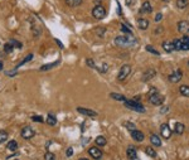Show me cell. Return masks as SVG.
<instances>
[{
	"instance_id": "6da1fadb",
	"label": "cell",
	"mask_w": 189,
	"mask_h": 160,
	"mask_svg": "<svg viewBox=\"0 0 189 160\" xmlns=\"http://www.w3.org/2000/svg\"><path fill=\"white\" fill-rule=\"evenodd\" d=\"M136 43V40L127 35H119L115 38V44L119 47H131Z\"/></svg>"
},
{
	"instance_id": "7a4b0ae2",
	"label": "cell",
	"mask_w": 189,
	"mask_h": 160,
	"mask_svg": "<svg viewBox=\"0 0 189 160\" xmlns=\"http://www.w3.org/2000/svg\"><path fill=\"white\" fill-rule=\"evenodd\" d=\"M124 103H125L126 107L133 110V111H136V112H140V114L145 112V107L140 102H138V101H135V100H126Z\"/></svg>"
},
{
	"instance_id": "3957f363",
	"label": "cell",
	"mask_w": 189,
	"mask_h": 160,
	"mask_svg": "<svg viewBox=\"0 0 189 160\" xmlns=\"http://www.w3.org/2000/svg\"><path fill=\"white\" fill-rule=\"evenodd\" d=\"M92 15H93L94 19L101 20V19H103L105 17H106V9H105L102 5H96L92 10Z\"/></svg>"
},
{
	"instance_id": "277c9868",
	"label": "cell",
	"mask_w": 189,
	"mask_h": 160,
	"mask_svg": "<svg viewBox=\"0 0 189 160\" xmlns=\"http://www.w3.org/2000/svg\"><path fill=\"white\" fill-rule=\"evenodd\" d=\"M164 100H165V97H164L163 95H160L159 92L155 93V95L149 96V102H150L151 105H155V106L163 105V103H164Z\"/></svg>"
},
{
	"instance_id": "5b68a950",
	"label": "cell",
	"mask_w": 189,
	"mask_h": 160,
	"mask_svg": "<svg viewBox=\"0 0 189 160\" xmlns=\"http://www.w3.org/2000/svg\"><path fill=\"white\" fill-rule=\"evenodd\" d=\"M130 72H131V66L130 65L122 66L121 68H120V72L117 74V79H119V81H125L126 77L130 74Z\"/></svg>"
},
{
	"instance_id": "8992f818",
	"label": "cell",
	"mask_w": 189,
	"mask_h": 160,
	"mask_svg": "<svg viewBox=\"0 0 189 160\" xmlns=\"http://www.w3.org/2000/svg\"><path fill=\"white\" fill-rule=\"evenodd\" d=\"M182 77H183L182 69H175V71L173 72L171 74H169L168 79H169V82H171V83H177V82H179V81H180Z\"/></svg>"
},
{
	"instance_id": "52a82bcc",
	"label": "cell",
	"mask_w": 189,
	"mask_h": 160,
	"mask_svg": "<svg viewBox=\"0 0 189 160\" xmlns=\"http://www.w3.org/2000/svg\"><path fill=\"white\" fill-rule=\"evenodd\" d=\"M20 135H22L23 139H27V140H29V139H32L34 135H35V132L34 130L32 129L30 126H25L22 129V131H20Z\"/></svg>"
},
{
	"instance_id": "ba28073f",
	"label": "cell",
	"mask_w": 189,
	"mask_h": 160,
	"mask_svg": "<svg viewBox=\"0 0 189 160\" xmlns=\"http://www.w3.org/2000/svg\"><path fill=\"white\" fill-rule=\"evenodd\" d=\"M88 154L91 155V158L96 159V160L101 159V156H102V151H101V149H98L97 146H91L90 149H88Z\"/></svg>"
},
{
	"instance_id": "9c48e42d",
	"label": "cell",
	"mask_w": 189,
	"mask_h": 160,
	"mask_svg": "<svg viewBox=\"0 0 189 160\" xmlns=\"http://www.w3.org/2000/svg\"><path fill=\"white\" fill-rule=\"evenodd\" d=\"M130 134H131V137H133L135 141H138V142H141L144 140V137H145V135L143 134V132H141L140 130H136V129L131 130Z\"/></svg>"
},
{
	"instance_id": "30bf717a",
	"label": "cell",
	"mask_w": 189,
	"mask_h": 160,
	"mask_svg": "<svg viewBox=\"0 0 189 160\" xmlns=\"http://www.w3.org/2000/svg\"><path fill=\"white\" fill-rule=\"evenodd\" d=\"M178 32L183 33V34H187L189 32V22H187V20H180V22L178 23Z\"/></svg>"
},
{
	"instance_id": "8fae6325",
	"label": "cell",
	"mask_w": 189,
	"mask_h": 160,
	"mask_svg": "<svg viewBox=\"0 0 189 160\" xmlns=\"http://www.w3.org/2000/svg\"><path fill=\"white\" fill-rule=\"evenodd\" d=\"M160 132H161V136L164 139H169L171 136V130L168 124H161L160 126Z\"/></svg>"
},
{
	"instance_id": "7c38bea8",
	"label": "cell",
	"mask_w": 189,
	"mask_h": 160,
	"mask_svg": "<svg viewBox=\"0 0 189 160\" xmlns=\"http://www.w3.org/2000/svg\"><path fill=\"white\" fill-rule=\"evenodd\" d=\"M77 111L80 114L82 115H85V116H88V117H96L97 116V112L96 111H93V110H90V109H85V107H78Z\"/></svg>"
},
{
	"instance_id": "4fadbf2b",
	"label": "cell",
	"mask_w": 189,
	"mask_h": 160,
	"mask_svg": "<svg viewBox=\"0 0 189 160\" xmlns=\"http://www.w3.org/2000/svg\"><path fill=\"white\" fill-rule=\"evenodd\" d=\"M155 74L156 72L154 71V69H148V71H145L144 74H143V77H141V79H143V82H148L150 81L151 78H154L155 77Z\"/></svg>"
},
{
	"instance_id": "5bb4252c",
	"label": "cell",
	"mask_w": 189,
	"mask_h": 160,
	"mask_svg": "<svg viewBox=\"0 0 189 160\" xmlns=\"http://www.w3.org/2000/svg\"><path fill=\"white\" fill-rule=\"evenodd\" d=\"M163 49H164L165 52H168V53L175 51L174 43H173L171 40H164V42H163Z\"/></svg>"
},
{
	"instance_id": "9a60e30c",
	"label": "cell",
	"mask_w": 189,
	"mask_h": 160,
	"mask_svg": "<svg viewBox=\"0 0 189 160\" xmlns=\"http://www.w3.org/2000/svg\"><path fill=\"white\" fill-rule=\"evenodd\" d=\"M153 12V7H151V4L150 1H144L143 5H141V8H140V13H145V14H148V13H151Z\"/></svg>"
},
{
	"instance_id": "2e32d148",
	"label": "cell",
	"mask_w": 189,
	"mask_h": 160,
	"mask_svg": "<svg viewBox=\"0 0 189 160\" xmlns=\"http://www.w3.org/2000/svg\"><path fill=\"white\" fill-rule=\"evenodd\" d=\"M138 26L141 30H146L149 28V20L145 19V18H140L138 19Z\"/></svg>"
},
{
	"instance_id": "e0dca14e",
	"label": "cell",
	"mask_w": 189,
	"mask_h": 160,
	"mask_svg": "<svg viewBox=\"0 0 189 160\" xmlns=\"http://www.w3.org/2000/svg\"><path fill=\"white\" fill-rule=\"evenodd\" d=\"M58 65H59V61H56V62H53V63H48V65L42 66V67L39 68V71H40V72H47V71H49V69L54 68L56 66H58Z\"/></svg>"
},
{
	"instance_id": "ac0fdd59",
	"label": "cell",
	"mask_w": 189,
	"mask_h": 160,
	"mask_svg": "<svg viewBox=\"0 0 189 160\" xmlns=\"http://www.w3.org/2000/svg\"><path fill=\"white\" fill-rule=\"evenodd\" d=\"M150 141H151V144H153L154 146H161V140H160V137L158 136V135H155V134L150 135Z\"/></svg>"
},
{
	"instance_id": "d6986e66",
	"label": "cell",
	"mask_w": 189,
	"mask_h": 160,
	"mask_svg": "<svg viewBox=\"0 0 189 160\" xmlns=\"http://www.w3.org/2000/svg\"><path fill=\"white\" fill-rule=\"evenodd\" d=\"M127 156L130 160H133L135 158H138V153H136V149L133 146H129L127 148Z\"/></svg>"
},
{
	"instance_id": "ffe728a7",
	"label": "cell",
	"mask_w": 189,
	"mask_h": 160,
	"mask_svg": "<svg viewBox=\"0 0 189 160\" xmlns=\"http://www.w3.org/2000/svg\"><path fill=\"white\" fill-rule=\"evenodd\" d=\"M7 148H8V150H10V151H15L18 149V142L15 140H10L7 144Z\"/></svg>"
},
{
	"instance_id": "44dd1931",
	"label": "cell",
	"mask_w": 189,
	"mask_h": 160,
	"mask_svg": "<svg viewBox=\"0 0 189 160\" xmlns=\"http://www.w3.org/2000/svg\"><path fill=\"white\" fill-rule=\"evenodd\" d=\"M184 129H185V126H184V125L180 124V122H177V124H175V127H174V131L177 132L178 135H182V134H183V131H184Z\"/></svg>"
},
{
	"instance_id": "7402d4cb",
	"label": "cell",
	"mask_w": 189,
	"mask_h": 160,
	"mask_svg": "<svg viewBox=\"0 0 189 160\" xmlns=\"http://www.w3.org/2000/svg\"><path fill=\"white\" fill-rule=\"evenodd\" d=\"M94 142H96V145H98V146H105L107 144L106 137H105V136H97L96 140H94Z\"/></svg>"
},
{
	"instance_id": "603a6c76",
	"label": "cell",
	"mask_w": 189,
	"mask_h": 160,
	"mask_svg": "<svg viewBox=\"0 0 189 160\" xmlns=\"http://www.w3.org/2000/svg\"><path fill=\"white\" fill-rule=\"evenodd\" d=\"M179 92H180V95L185 96V97H189V86H187V84H182V86L179 87Z\"/></svg>"
},
{
	"instance_id": "cb8c5ba5",
	"label": "cell",
	"mask_w": 189,
	"mask_h": 160,
	"mask_svg": "<svg viewBox=\"0 0 189 160\" xmlns=\"http://www.w3.org/2000/svg\"><path fill=\"white\" fill-rule=\"evenodd\" d=\"M47 124L51 125V126H54L57 124V119L54 115H48L47 116Z\"/></svg>"
},
{
	"instance_id": "d4e9b609",
	"label": "cell",
	"mask_w": 189,
	"mask_h": 160,
	"mask_svg": "<svg viewBox=\"0 0 189 160\" xmlns=\"http://www.w3.org/2000/svg\"><path fill=\"white\" fill-rule=\"evenodd\" d=\"M66 4L68 7H78L82 4V0H66Z\"/></svg>"
},
{
	"instance_id": "484cf974",
	"label": "cell",
	"mask_w": 189,
	"mask_h": 160,
	"mask_svg": "<svg viewBox=\"0 0 189 160\" xmlns=\"http://www.w3.org/2000/svg\"><path fill=\"white\" fill-rule=\"evenodd\" d=\"M110 97L114 98V100H116V101H121V102H125L126 101V97L122 95H117V93H111L110 95Z\"/></svg>"
},
{
	"instance_id": "4316f807",
	"label": "cell",
	"mask_w": 189,
	"mask_h": 160,
	"mask_svg": "<svg viewBox=\"0 0 189 160\" xmlns=\"http://www.w3.org/2000/svg\"><path fill=\"white\" fill-rule=\"evenodd\" d=\"M188 4L189 1L188 0H177V7L179 8V9H184L188 7Z\"/></svg>"
},
{
	"instance_id": "83f0119b",
	"label": "cell",
	"mask_w": 189,
	"mask_h": 160,
	"mask_svg": "<svg viewBox=\"0 0 189 160\" xmlns=\"http://www.w3.org/2000/svg\"><path fill=\"white\" fill-rule=\"evenodd\" d=\"M32 58H33V54H32V53H30V54H28V56H27V57H25V58H24V59H23L22 62H20V63H19V65L17 66V68H19V67H22V66H24V65H25V63H28L29 61H32Z\"/></svg>"
},
{
	"instance_id": "f1b7e54d",
	"label": "cell",
	"mask_w": 189,
	"mask_h": 160,
	"mask_svg": "<svg viewBox=\"0 0 189 160\" xmlns=\"http://www.w3.org/2000/svg\"><path fill=\"white\" fill-rule=\"evenodd\" d=\"M7 140H8V132L4 131V130H1V131H0V144L5 142Z\"/></svg>"
},
{
	"instance_id": "f546056e",
	"label": "cell",
	"mask_w": 189,
	"mask_h": 160,
	"mask_svg": "<svg viewBox=\"0 0 189 160\" xmlns=\"http://www.w3.org/2000/svg\"><path fill=\"white\" fill-rule=\"evenodd\" d=\"M145 153L148 154L149 156H151V158H155V156H156V153H155V150H154L153 148H150V146H148V148L145 149Z\"/></svg>"
},
{
	"instance_id": "4dcf8cb0",
	"label": "cell",
	"mask_w": 189,
	"mask_h": 160,
	"mask_svg": "<svg viewBox=\"0 0 189 160\" xmlns=\"http://www.w3.org/2000/svg\"><path fill=\"white\" fill-rule=\"evenodd\" d=\"M44 160H56V155L51 151H47L44 154Z\"/></svg>"
},
{
	"instance_id": "1f68e13d",
	"label": "cell",
	"mask_w": 189,
	"mask_h": 160,
	"mask_svg": "<svg viewBox=\"0 0 189 160\" xmlns=\"http://www.w3.org/2000/svg\"><path fill=\"white\" fill-rule=\"evenodd\" d=\"M4 51L7 52V53H12V52L14 51V47L10 44V43H7V44L4 46Z\"/></svg>"
},
{
	"instance_id": "d6a6232c",
	"label": "cell",
	"mask_w": 189,
	"mask_h": 160,
	"mask_svg": "<svg viewBox=\"0 0 189 160\" xmlns=\"http://www.w3.org/2000/svg\"><path fill=\"white\" fill-rule=\"evenodd\" d=\"M121 30L124 32L125 34H133V32H131V28H127L125 24H121Z\"/></svg>"
},
{
	"instance_id": "836d02e7",
	"label": "cell",
	"mask_w": 189,
	"mask_h": 160,
	"mask_svg": "<svg viewBox=\"0 0 189 160\" xmlns=\"http://www.w3.org/2000/svg\"><path fill=\"white\" fill-rule=\"evenodd\" d=\"M10 44H12L14 48H22V43H19V42H17L15 39H10V42H9Z\"/></svg>"
},
{
	"instance_id": "e575fe53",
	"label": "cell",
	"mask_w": 189,
	"mask_h": 160,
	"mask_svg": "<svg viewBox=\"0 0 189 160\" xmlns=\"http://www.w3.org/2000/svg\"><path fill=\"white\" fill-rule=\"evenodd\" d=\"M32 121H34V122H43V117L42 116H38V115H34V116H32Z\"/></svg>"
},
{
	"instance_id": "d590c367",
	"label": "cell",
	"mask_w": 189,
	"mask_h": 160,
	"mask_svg": "<svg viewBox=\"0 0 189 160\" xmlns=\"http://www.w3.org/2000/svg\"><path fill=\"white\" fill-rule=\"evenodd\" d=\"M146 51H148V52H150V53H153V54H155V56H159V54H160L159 52H158V51H155L154 48H153V47H150V46H146Z\"/></svg>"
},
{
	"instance_id": "8d00e7d4",
	"label": "cell",
	"mask_w": 189,
	"mask_h": 160,
	"mask_svg": "<svg viewBox=\"0 0 189 160\" xmlns=\"http://www.w3.org/2000/svg\"><path fill=\"white\" fill-rule=\"evenodd\" d=\"M107 69H108V66L106 65V63H103V65H102V68H98V72L106 73V72H107Z\"/></svg>"
},
{
	"instance_id": "74e56055",
	"label": "cell",
	"mask_w": 189,
	"mask_h": 160,
	"mask_svg": "<svg viewBox=\"0 0 189 160\" xmlns=\"http://www.w3.org/2000/svg\"><path fill=\"white\" fill-rule=\"evenodd\" d=\"M180 51H189V43H184V42H182Z\"/></svg>"
},
{
	"instance_id": "f35d334b",
	"label": "cell",
	"mask_w": 189,
	"mask_h": 160,
	"mask_svg": "<svg viewBox=\"0 0 189 160\" xmlns=\"http://www.w3.org/2000/svg\"><path fill=\"white\" fill-rule=\"evenodd\" d=\"M86 63H87V66H88V67L96 68V65H94V62H93V59H87V61H86Z\"/></svg>"
},
{
	"instance_id": "ab89813d",
	"label": "cell",
	"mask_w": 189,
	"mask_h": 160,
	"mask_svg": "<svg viewBox=\"0 0 189 160\" xmlns=\"http://www.w3.org/2000/svg\"><path fill=\"white\" fill-rule=\"evenodd\" d=\"M125 126H126V127H127V129H129L130 131L135 129V125L133 124V122H126V124H125Z\"/></svg>"
},
{
	"instance_id": "60d3db41",
	"label": "cell",
	"mask_w": 189,
	"mask_h": 160,
	"mask_svg": "<svg viewBox=\"0 0 189 160\" xmlns=\"http://www.w3.org/2000/svg\"><path fill=\"white\" fill-rule=\"evenodd\" d=\"M155 93H158V88H156V87H151V88H150V91H149V95H148V96L155 95Z\"/></svg>"
},
{
	"instance_id": "b9f144b4",
	"label": "cell",
	"mask_w": 189,
	"mask_h": 160,
	"mask_svg": "<svg viewBox=\"0 0 189 160\" xmlns=\"http://www.w3.org/2000/svg\"><path fill=\"white\" fill-rule=\"evenodd\" d=\"M163 19V14L161 13H159V14H156V17H155V22H158V23H159L160 22V20Z\"/></svg>"
},
{
	"instance_id": "7bdbcfd3",
	"label": "cell",
	"mask_w": 189,
	"mask_h": 160,
	"mask_svg": "<svg viewBox=\"0 0 189 160\" xmlns=\"http://www.w3.org/2000/svg\"><path fill=\"white\" fill-rule=\"evenodd\" d=\"M66 154H67V156H72V155H73V149H72V148H68Z\"/></svg>"
},
{
	"instance_id": "ee69618b",
	"label": "cell",
	"mask_w": 189,
	"mask_h": 160,
	"mask_svg": "<svg viewBox=\"0 0 189 160\" xmlns=\"http://www.w3.org/2000/svg\"><path fill=\"white\" fill-rule=\"evenodd\" d=\"M182 42H184V43H189V35H187V34H184V37L180 39Z\"/></svg>"
},
{
	"instance_id": "f6af8a7d",
	"label": "cell",
	"mask_w": 189,
	"mask_h": 160,
	"mask_svg": "<svg viewBox=\"0 0 189 160\" xmlns=\"http://www.w3.org/2000/svg\"><path fill=\"white\" fill-rule=\"evenodd\" d=\"M134 4H135V0H126V5L127 7H133Z\"/></svg>"
},
{
	"instance_id": "bcb514c9",
	"label": "cell",
	"mask_w": 189,
	"mask_h": 160,
	"mask_svg": "<svg viewBox=\"0 0 189 160\" xmlns=\"http://www.w3.org/2000/svg\"><path fill=\"white\" fill-rule=\"evenodd\" d=\"M168 110H169V107H168V106H165V107H163V109L160 110V112H161V114H166Z\"/></svg>"
},
{
	"instance_id": "7dc6e473",
	"label": "cell",
	"mask_w": 189,
	"mask_h": 160,
	"mask_svg": "<svg viewBox=\"0 0 189 160\" xmlns=\"http://www.w3.org/2000/svg\"><path fill=\"white\" fill-rule=\"evenodd\" d=\"M56 42H57V44H58V46H59V47H61V48H63V44H62V43H61V42H59V40H58V39H56Z\"/></svg>"
},
{
	"instance_id": "c3c4849f",
	"label": "cell",
	"mask_w": 189,
	"mask_h": 160,
	"mask_svg": "<svg viewBox=\"0 0 189 160\" xmlns=\"http://www.w3.org/2000/svg\"><path fill=\"white\" fill-rule=\"evenodd\" d=\"M160 32H163V28H158L155 33H160Z\"/></svg>"
},
{
	"instance_id": "681fc988",
	"label": "cell",
	"mask_w": 189,
	"mask_h": 160,
	"mask_svg": "<svg viewBox=\"0 0 189 160\" xmlns=\"http://www.w3.org/2000/svg\"><path fill=\"white\" fill-rule=\"evenodd\" d=\"M4 68V65H3V62L1 61H0V71H1V69Z\"/></svg>"
},
{
	"instance_id": "f907efd6",
	"label": "cell",
	"mask_w": 189,
	"mask_h": 160,
	"mask_svg": "<svg viewBox=\"0 0 189 160\" xmlns=\"http://www.w3.org/2000/svg\"><path fill=\"white\" fill-rule=\"evenodd\" d=\"M78 160H88V159H86V158H81V159H78Z\"/></svg>"
},
{
	"instance_id": "816d5d0a",
	"label": "cell",
	"mask_w": 189,
	"mask_h": 160,
	"mask_svg": "<svg viewBox=\"0 0 189 160\" xmlns=\"http://www.w3.org/2000/svg\"><path fill=\"white\" fill-rule=\"evenodd\" d=\"M163 1H164V3H168V1H169V0H163Z\"/></svg>"
},
{
	"instance_id": "f5cc1de1",
	"label": "cell",
	"mask_w": 189,
	"mask_h": 160,
	"mask_svg": "<svg viewBox=\"0 0 189 160\" xmlns=\"http://www.w3.org/2000/svg\"><path fill=\"white\" fill-rule=\"evenodd\" d=\"M188 66H189V61H188Z\"/></svg>"
}]
</instances>
